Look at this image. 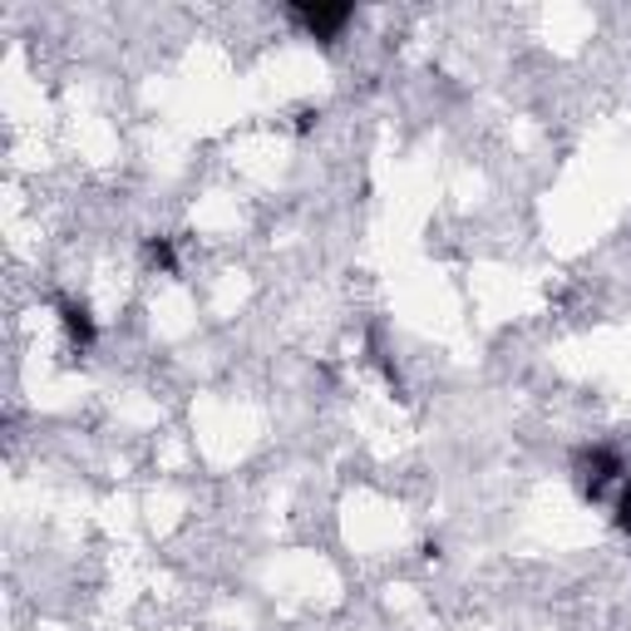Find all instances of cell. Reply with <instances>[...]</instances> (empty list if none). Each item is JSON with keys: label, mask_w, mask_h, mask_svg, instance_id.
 <instances>
[{"label": "cell", "mask_w": 631, "mask_h": 631, "mask_svg": "<svg viewBox=\"0 0 631 631\" xmlns=\"http://www.w3.org/2000/svg\"><path fill=\"white\" fill-rule=\"evenodd\" d=\"M622 473H627V464H622V454H617V449H607V445L577 449V489H582V499L597 503L617 479H622Z\"/></svg>", "instance_id": "obj_1"}, {"label": "cell", "mask_w": 631, "mask_h": 631, "mask_svg": "<svg viewBox=\"0 0 631 631\" xmlns=\"http://www.w3.org/2000/svg\"><path fill=\"white\" fill-rule=\"evenodd\" d=\"M287 10H291V20L307 25L311 40H321V45H335V35H341V30L351 25V15H355L351 6H321V0H316V6L297 0V6H287Z\"/></svg>", "instance_id": "obj_2"}, {"label": "cell", "mask_w": 631, "mask_h": 631, "mask_svg": "<svg viewBox=\"0 0 631 631\" xmlns=\"http://www.w3.org/2000/svg\"><path fill=\"white\" fill-rule=\"evenodd\" d=\"M60 325H65V335H69L75 351H89V345L99 341V321H94V311L75 297H60Z\"/></svg>", "instance_id": "obj_3"}, {"label": "cell", "mask_w": 631, "mask_h": 631, "mask_svg": "<svg viewBox=\"0 0 631 631\" xmlns=\"http://www.w3.org/2000/svg\"><path fill=\"white\" fill-rule=\"evenodd\" d=\"M143 257H149V267H158V271H178V247L168 237H149V242H143Z\"/></svg>", "instance_id": "obj_4"}, {"label": "cell", "mask_w": 631, "mask_h": 631, "mask_svg": "<svg viewBox=\"0 0 631 631\" xmlns=\"http://www.w3.org/2000/svg\"><path fill=\"white\" fill-rule=\"evenodd\" d=\"M617 528L631 533V479L622 483V493H617Z\"/></svg>", "instance_id": "obj_5"}]
</instances>
